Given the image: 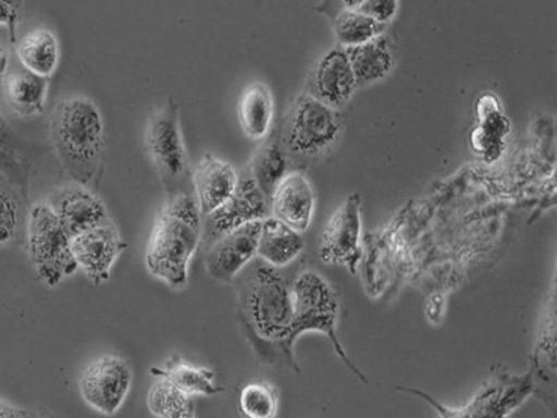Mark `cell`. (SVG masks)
Instances as JSON below:
<instances>
[{"instance_id":"obj_1","label":"cell","mask_w":557,"mask_h":418,"mask_svg":"<svg viewBox=\"0 0 557 418\" xmlns=\"http://www.w3.org/2000/svg\"><path fill=\"white\" fill-rule=\"evenodd\" d=\"M202 216L194 194L168 198L147 244L146 266L174 291L187 286L188 267L202 242Z\"/></svg>"},{"instance_id":"obj_2","label":"cell","mask_w":557,"mask_h":418,"mask_svg":"<svg viewBox=\"0 0 557 418\" xmlns=\"http://www.w3.org/2000/svg\"><path fill=\"white\" fill-rule=\"evenodd\" d=\"M247 270V268H246ZM238 303L248 330L260 342L275 345L288 365L293 361L292 282L265 262L252 263L240 278Z\"/></svg>"},{"instance_id":"obj_3","label":"cell","mask_w":557,"mask_h":418,"mask_svg":"<svg viewBox=\"0 0 557 418\" xmlns=\"http://www.w3.org/2000/svg\"><path fill=\"white\" fill-rule=\"evenodd\" d=\"M54 152L74 183L88 187L101 174L104 131L101 111L91 99L72 97L58 102L49 122Z\"/></svg>"},{"instance_id":"obj_4","label":"cell","mask_w":557,"mask_h":418,"mask_svg":"<svg viewBox=\"0 0 557 418\" xmlns=\"http://www.w3.org/2000/svg\"><path fill=\"white\" fill-rule=\"evenodd\" d=\"M397 390L424 401L440 418H509L534 395L530 371L516 374L504 367L496 368L474 396L459 407L442 405L434 396L416 388L397 386Z\"/></svg>"},{"instance_id":"obj_5","label":"cell","mask_w":557,"mask_h":418,"mask_svg":"<svg viewBox=\"0 0 557 418\" xmlns=\"http://www.w3.org/2000/svg\"><path fill=\"white\" fill-rule=\"evenodd\" d=\"M292 300L293 310H295L292 330L293 342L296 343L297 337L307 332L323 333L331 341L336 355L362 382L367 383V378L358 370V367L352 365L351 358L348 357L346 348L343 347L339 336H337L341 303L331 283L318 272H301L292 282Z\"/></svg>"},{"instance_id":"obj_6","label":"cell","mask_w":557,"mask_h":418,"mask_svg":"<svg viewBox=\"0 0 557 418\" xmlns=\"http://www.w3.org/2000/svg\"><path fill=\"white\" fill-rule=\"evenodd\" d=\"M146 146L153 168L165 186L168 198L194 194L193 172L178 122V104L169 98L165 107L149 119Z\"/></svg>"},{"instance_id":"obj_7","label":"cell","mask_w":557,"mask_h":418,"mask_svg":"<svg viewBox=\"0 0 557 418\" xmlns=\"http://www.w3.org/2000/svg\"><path fill=\"white\" fill-rule=\"evenodd\" d=\"M72 236L54 216L48 202L29 209L27 223L28 257L38 278L49 287L78 270L72 250Z\"/></svg>"},{"instance_id":"obj_8","label":"cell","mask_w":557,"mask_h":418,"mask_svg":"<svg viewBox=\"0 0 557 418\" xmlns=\"http://www.w3.org/2000/svg\"><path fill=\"white\" fill-rule=\"evenodd\" d=\"M342 131L339 113L310 96L297 99L283 128L282 146L293 157L320 156Z\"/></svg>"},{"instance_id":"obj_9","label":"cell","mask_w":557,"mask_h":418,"mask_svg":"<svg viewBox=\"0 0 557 418\" xmlns=\"http://www.w3.org/2000/svg\"><path fill=\"white\" fill-rule=\"evenodd\" d=\"M133 370L124 358L107 355L84 368L78 388L84 402L104 416L116 415L132 390Z\"/></svg>"},{"instance_id":"obj_10","label":"cell","mask_w":557,"mask_h":418,"mask_svg":"<svg viewBox=\"0 0 557 418\" xmlns=\"http://www.w3.org/2000/svg\"><path fill=\"white\" fill-rule=\"evenodd\" d=\"M361 197L352 194L333 213L323 229L320 242V257L331 266L346 267L352 275L361 258Z\"/></svg>"},{"instance_id":"obj_11","label":"cell","mask_w":557,"mask_h":418,"mask_svg":"<svg viewBox=\"0 0 557 418\" xmlns=\"http://www.w3.org/2000/svg\"><path fill=\"white\" fill-rule=\"evenodd\" d=\"M271 202L263 196L251 174L240 177L237 190L225 206L216 209L202 222V238L209 246L218 238L227 235L248 223L270 218Z\"/></svg>"},{"instance_id":"obj_12","label":"cell","mask_w":557,"mask_h":418,"mask_svg":"<svg viewBox=\"0 0 557 418\" xmlns=\"http://www.w3.org/2000/svg\"><path fill=\"white\" fill-rule=\"evenodd\" d=\"M47 202L72 237L113 223L101 198L83 184L58 187Z\"/></svg>"},{"instance_id":"obj_13","label":"cell","mask_w":557,"mask_h":418,"mask_svg":"<svg viewBox=\"0 0 557 418\" xmlns=\"http://www.w3.org/2000/svg\"><path fill=\"white\" fill-rule=\"evenodd\" d=\"M262 221L248 223L218 238L208 248L206 266L209 275L221 283H232L257 257Z\"/></svg>"},{"instance_id":"obj_14","label":"cell","mask_w":557,"mask_h":418,"mask_svg":"<svg viewBox=\"0 0 557 418\" xmlns=\"http://www.w3.org/2000/svg\"><path fill=\"white\" fill-rule=\"evenodd\" d=\"M126 248L127 243L123 241L114 223L92 229L72 238V250L77 267L97 286L108 281L114 262Z\"/></svg>"},{"instance_id":"obj_15","label":"cell","mask_w":557,"mask_h":418,"mask_svg":"<svg viewBox=\"0 0 557 418\" xmlns=\"http://www.w3.org/2000/svg\"><path fill=\"white\" fill-rule=\"evenodd\" d=\"M194 196L202 218L211 216L216 209L225 206L236 193L238 173L231 163L207 153L197 163L193 172Z\"/></svg>"},{"instance_id":"obj_16","label":"cell","mask_w":557,"mask_h":418,"mask_svg":"<svg viewBox=\"0 0 557 418\" xmlns=\"http://www.w3.org/2000/svg\"><path fill=\"white\" fill-rule=\"evenodd\" d=\"M356 88L357 79L345 49L335 48L323 54L311 74L310 97L335 109L345 104Z\"/></svg>"},{"instance_id":"obj_17","label":"cell","mask_w":557,"mask_h":418,"mask_svg":"<svg viewBox=\"0 0 557 418\" xmlns=\"http://www.w3.org/2000/svg\"><path fill=\"white\" fill-rule=\"evenodd\" d=\"M313 208L315 194L310 181L300 172L287 173L271 198L273 218L298 233L310 228Z\"/></svg>"},{"instance_id":"obj_18","label":"cell","mask_w":557,"mask_h":418,"mask_svg":"<svg viewBox=\"0 0 557 418\" xmlns=\"http://www.w3.org/2000/svg\"><path fill=\"white\" fill-rule=\"evenodd\" d=\"M530 374L534 395H539L555 411L556 406V312L555 300L542 317L532 352Z\"/></svg>"},{"instance_id":"obj_19","label":"cell","mask_w":557,"mask_h":418,"mask_svg":"<svg viewBox=\"0 0 557 418\" xmlns=\"http://www.w3.org/2000/svg\"><path fill=\"white\" fill-rule=\"evenodd\" d=\"M3 96L8 107L18 116H37L47 107L49 78L28 72L22 63L3 72Z\"/></svg>"},{"instance_id":"obj_20","label":"cell","mask_w":557,"mask_h":418,"mask_svg":"<svg viewBox=\"0 0 557 418\" xmlns=\"http://www.w3.org/2000/svg\"><path fill=\"white\" fill-rule=\"evenodd\" d=\"M305 250L301 233L293 231L285 223L270 217L263 219L257 256L268 266L281 268L288 266Z\"/></svg>"},{"instance_id":"obj_21","label":"cell","mask_w":557,"mask_h":418,"mask_svg":"<svg viewBox=\"0 0 557 418\" xmlns=\"http://www.w3.org/2000/svg\"><path fill=\"white\" fill-rule=\"evenodd\" d=\"M345 52L355 72L357 86L381 82L389 76L395 64L391 42L385 35L357 47L345 48Z\"/></svg>"},{"instance_id":"obj_22","label":"cell","mask_w":557,"mask_h":418,"mask_svg":"<svg viewBox=\"0 0 557 418\" xmlns=\"http://www.w3.org/2000/svg\"><path fill=\"white\" fill-rule=\"evenodd\" d=\"M18 62L37 76L49 78L61 61L57 35L48 28H35L24 35L17 47Z\"/></svg>"},{"instance_id":"obj_23","label":"cell","mask_w":557,"mask_h":418,"mask_svg":"<svg viewBox=\"0 0 557 418\" xmlns=\"http://www.w3.org/2000/svg\"><path fill=\"white\" fill-rule=\"evenodd\" d=\"M273 111L270 88L262 83L250 84L238 101V121L244 134L251 139L265 138L271 131Z\"/></svg>"},{"instance_id":"obj_24","label":"cell","mask_w":557,"mask_h":418,"mask_svg":"<svg viewBox=\"0 0 557 418\" xmlns=\"http://www.w3.org/2000/svg\"><path fill=\"white\" fill-rule=\"evenodd\" d=\"M152 372L153 376L166 378L173 382L188 397L213 396L223 392V388L218 385L213 371L206 367L194 366L182 358H174L165 368H153Z\"/></svg>"},{"instance_id":"obj_25","label":"cell","mask_w":557,"mask_h":418,"mask_svg":"<svg viewBox=\"0 0 557 418\" xmlns=\"http://www.w3.org/2000/svg\"><path fill=\"white\" fill-rule=\"evenodd\" d=\"M29 171L32 165L22 144L18 143L7 119L0 112V174L16 186L23 197H27Z\"/></svg>"},{"instance_id":"obj_26","label":"cell","mask_w":557,"mask_h":418,"mask_svg":"<svg viewBox=\"0 0 557 418\" xmlns=\"http://www.w3.org/2000/svg\"><path fill=\"white\" fill-rule=\"evenodd\" d=\"M287 169L286 149L276 139H271L270 143H267L253 157L251 177L270 202L276 187L287 176Z\"/></svg>"},{"instance_id":"obj_27","label":"cell","mask_w":557,"mask_h":418,"mask_svg":"<svg viewBox=\"0 0 557 418\" xmlns=\"http://www.w3.org/2000/svg\"><path fill=\"white\" fill-rule=\"evenodd\" d=\"M278 405L276 386L268 381L248 382L238 393L237 406L243 418H276Z\"/></svg>"},{"instance_id":"obj_28","label":"cell","mask_w":557,"mask_h":418,"mask_svg":"<svg viewBox=\"0 0 557 418\" xmlns=\"http://www.w3.org/2000/svg\"><path fill=\"white\" fill-rule=\"evenodd\" d=\"M385 24L375 22L356 10L346 9L336 17L335 33L345 48L357 47L385 33Z\"/></svg>"},{"instance_id":"obj_29","label":"cell","mask_w":557,"mask_h":418,"mask_svg":"<svg viewBox=\"0 0 557 418\" xmlns=\"http://www.w3.org/2000/svg\"><path fill=\"white\" fill-rule=\"evenodd\" d=\"M191 403V397L178 390L166 378H159L156 385L148 392L147 405L152 416L157 418H171L176 413L186 409Z\"/></svg>"},{"instance_id":"obj_30","label":"cell","mask_w":557,"mask_h":418,"mask_svg":"<svg viewBox=\"0 0 557 418\" xmlns=\"http://www.w3.org/2000/svg\"><path fill=\"white\" fill-rule=\"evenodd\" d=\"M22 218L23 207L17 194L0 186V246L16 237Z\"/></svg>"},{"instance_id":"obj_31","label":"cell","mask_w":557,"mask_h":418,"mask_svg":"<svg viewBox=\"0 0 557 418\" xmlns=\"http://www.w3.org/2000/svg\"><path fill=\"white\" fill-rule=\"evenodd\" d=\"M346 9L356 10L364 16L385 24L396 16L399 3L395 0H362V2H347Z\"/></svg>"},{"instance_id":"obj_32","label":"cell","mask_w":557,"mask_h":418,"mask_svg":"<svg viewBox=\"0 0 557 418\" xmlns=\"http://www.w3.org/2000/svg\"><path fill=\"white\" fill-rule=\"evenodd\" d=\"M22 2H4L0 0V26H8L10 39L16 42V27L22 16Z\"/></svg>"},{"instance_id":"obj_33","label":"cell","mask_w":557,"mask_h":418,"mask_svg":"<svg viewBox=\"0 0 557 418\" xmlns=\"http://www.w3.org/2000/svg\"><path fill=\"white\" fill-rule=\"evenodd\" d=\"M0 418H24L23 410L10 405V403L0 399Z\"/></svg>"},{"instance_id":"obj_34","label":"cell","mask_w":557,"mask_h":418,"mask_svg":"<svg viewBox=\"0 0 557 418\" xmlns=\"http://www.w3.org/2000/svg\"><path fill=\"white\" fill-rule=\"evenodd\" d=\"M171 418H197L196 410H194L193 402L190 403V405L186 407V409L176 413V415H174Z\"/></svg>"},{"instance_id":"obj_35","label":"cell","mask_w":557,"mask_h":418,"mask_svg":"<svg viewBox=\"0 0 557 418\" xmlns=\"http://www.w3.org/2000/svg\"><path fill=\"white\" fill-rule=\"evenodd\" d=\"M23 415H24V418H49V417H44L41 415H38V413H33V411H24L23 410Z\"/></svg>"}]
</instances>
